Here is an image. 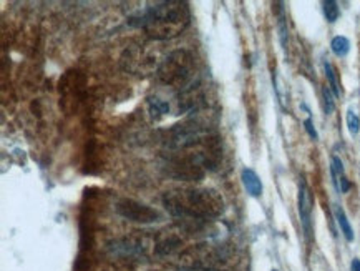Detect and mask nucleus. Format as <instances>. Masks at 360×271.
<instances>
[{"instance_id":"nucleus-1","label":"nucleus","mask_w":360,"mask_h":271,"mask_svg":"<svg viewBox=\"0 0 360 271\" xmlns=\"http://www.w3.org/2000/svg\"><path fill=\"white\" fill-rule=\"evenodd\" d=\"M191 22V12L186 2L166 0L151 4L128 18V25L143 29L153 40H168L186 30Z\"/></svg>"},{"instance_id":"nucleus-2","label":"nucleus","mask_w":360,"mask_h":271,"mask_svg":"<svg viewBox=\"0 0 360 271\" xmlns=\"http://www.w3.org/2000/svg\"><path fill=\"white\" fill-rule=\"evenodd\" d=\"M163 205L172 217L184 222L207 223L224 213V198L213 188H174L165 191Z\"/></svg>"},{"instance_id":"nucleus-3","label":"nucleus","mask_w":360,"mask_h":271,"mask_svg":"<svg viewBox=\"0 0 360 271\" xmlns=\"http://www.w3.org/2000/svg\"><path fill=\"white\" fill-rule=\"evenodd\" d=\"M196 62L188 50H174L161 61L156 68V77L161 84L178 89L179 94L195 87Z\"/></svg>"},{"instance_id":"nucleus-4","label":"nucleus","mask_w":360,"mask_h":271,"mask_svg":"<svg viewBox=\"0 0 360 271\" xmlns=\"http://www.w3.org/2000/svg\"><path fill=\"white\" fill-rule=\"evenodd\" d=\"M163 172L169 178L179 182H200L206 175V167L200 153H186V151H169L161 165Z\"/></svg>"},{"instance_id":"nucleus-5","label":"nucleus","mask_w":360,"mask_h":271,"mask_svg":"<svg viewBox=\"0 0 360 271\" xmlns=\"http://www.w3.org/2000/svg\"><path fill=\"white\" fill-rule=\"evenodd\" d=\"M85 77L83 73L77 70L67 72L65 75L60 79V105L67 113L75 112L83 102V94H85Z\"/></svg>"},{"instance_id":"nucleus-6","label":"nucleus","mask_w":360,"mask_h":271,"mask_svg":"<svg viewBox=\"0 0 360 271\" xmlns=\"http://www.w3.org/2000/svg\"><path fill=\"white\" fill-rule=\"evenodd\" d=\"M117 213L120 217L128 220L133 223H141V225H151L158 223L161 220V215L158 210L151 208L140 201L131 200V198H122L118 200L117 206H115Z\"/></svg>"},{"instance_id":"nucleus-7","label":"nucleus","mask_w":360,"mask_h":271,"mask_svg":"<svg viewBox=\"0 0 360 271\" xmlns=\"http://www.w3.org/2000/svg\"><path fill=\"white\" fill-rule=\"evenodd\" d=\"M108 250L112 251L113 256L123 260H141L146 258L148 245L141 238H120L113 240L108 245Z\"/></svg>"},{"instance_id":"nucleus-8","label":"nucleus","mask_w":360,"mask_h":271,"mask_svg":"<svg viewBox=\"0 0 360 271\" xmlns=\"http://www.w3.org/2000/svg\"><path fill=\"white\" fill-rule=\"evenodd\" d=\"M153 57L143 52L141 47H131L124 50L122 55V67L127 72L135 73V75H141V73H146L153 67Z\"/></svg>"},{"instance_id":"nucleus-9","label":"nucleus","mask_w":360,"mask_h":271,"mask_svg":"<svg viewBox=\"0 0 360 271\" xmlns=\"http://www.w3.org/2000/svg\"><path fill=\"white\" fill-rule=\"evenodd\" d=\"M312 193L311 188L307 187L306 182H301L299 185V217H301V225L304 233L307 238L312 237Z\"/></svg>"},{"instance_id":"nucleus-10","label":"nucleus","mask_w":360,"mask_h":271,"mask_svg":"<svg viewBox=\"0 0 360 271\" xmlns=\"http://www.w3.org/2000/svg\"><path fill=\"white\" fill-rule=\"evenodd\" d=\"M181 238L176 235H168L165 238H160L158 241H155L153 245V251L156 256H172L176 253V251L181 250Z\"/></svg>"},{"instance_id":"nucleus-11","label":"nucleus","mask_w":360,"mask_h":271,"mask_svg":"<svg viewBox=\"0 0 360 271\" xmlns=\"http://www.w3.org/2000/svg\"><path fill=\"white\" fill-rule=\"evenodd\" d=\"M241 180H243L244 188H246V191L251 196H254V198H257V196L262 195V182L254 170L244 168L241 173Z\"/></svg>"},{"instance_id":"nucleus-12","label":"nucleus","mask_w":360,"mask_h":271,"mask_svg":"<svg viewBox=\"0 0 360 271\" xmlns=\"http://www.w3.org/2000/svg\"><path fill=\"white\" fill-rule=\"evenodd\" d=\"M148 108H150V113L153 118H160L169 113V103L166 100L158 99V96H150L148 99Z\"/></svg>"},{"instance_id":"nucleus-13","label":"nucleus","mask_w":360,"mask_h":271,"mask_svg":"<svg viewBox=\"0 0 360 271\" xmlns=\"http://www.w3.org/2000/svg\"><path fill=\"white\" fill-rule=\"evenodd\" d=\"M330 175H332V182H334L335 190L340 193V180L345 177V170H344V163L339 157H332V163H330Z\"/></svg>"},{"instance_id":"nucleus-14","label":"nucleus","mask_w":360,"mask_h":271,"mask_svg":"<svg viewBox=\"0 0 360 271\" xmlns=\"http://www.w3.org/2000/svg\"><path fill=\"white\" fill-rule=\"evenodd\" d=\"M335 218H337V223H339L340 229H342L345 240L352 241L354 240V229H352V227H350L347 215H345V211L340 208V206H335Z\"/></svg>"},{"instance_id":"nucleus-15","label":"nucleus","mask_w":360,"mask_h":271,"mask_svg":"<svg viewBox=\"0 0 360 271\" xmlns=\"http://www.w3.org/2000/svg\"><path fill=\"white\" fill-rule=\"evenodd\" d=\"M330 49L332 52H334L337 57H345L350 52V42L347 37L344 35H337L332 39L330 42Z\"/></svg>"},{"instance_id":"nucleus-16","label":"nucleus","mask_w":360,"mask_h":271,"mask_svg":"<svg viewBox=\"0 0 360 271\" xmlns=\"http://www.w3.org/2000/svg\"><path fill=\"white\" fill-rule=\"evenodd\" d=\"M278 30H279V39H281V45L283 49H288V39H289V32H288V24H285V15H284V8L283 4H279V17H278Z\"/></svg>"},{"instance_id":"nucleus-17","label":"nucleus","mask_w":360,"mask_h":271,"mask_svg":"<svg viewBox=\"0 0 360 271\" xmlns=\"http://www.w3.org/2000/svg\"><path fill=\"white\" fill-rule=\"evenodd\" d=\"M324 72L327 77V82H329V89L332 90V94L337 96H340V87H339V80H337V75L334 72V67L330 65L329 62H324Z\"/></svg>"},{"instance_id":"nucleus-18","label":"nucleus","mask_w":360,"mask_h":271,"mask_svg":"<svg viewBox=\"0 0 360 271\" xmlns=\"http://www.w3.org/2000/svg\"><path fill=\"white\" fill-rule=\"evenodd\" d=\"M322 7H324V15L327 18V22L334 24L340 15V8L337 6V2H334V0H326V2L322 4Z\"/></svg>"},{"instance_id":"nucleus-19","label":"nucleus","mask_w":360,"mask_h":271,"mask_svg":"<svg viewBox=\"0 0 360 271\" xmlns=\"http://www.w3.org/2000/svg\"><path fill=\"white\" fill-rule=\"evenodd\" d=\"M345 122H347V128H349L350 135L357 137L359 132H360V118L352 108L347 110V115H345Z\"/></svg>"},{"instance_id":"nucleus-20","label":"nucleus","mask_w":360,"mask_h":271,"mask_svg":"<svg viewBox=\"0 0 360 271\" xmlns=\"http://www.w3.org/2000/svg\"><path fill=\"white\" fill-rule=\"evenodd\" d=\"M322 96H324V110L327 115H330L332 112L335 110V95L332 94V90L329 89V87H324L322 89Z\"/></svg>"},{"instance_id":"nucleus-21","label":"nucleus","mask_w":360,"mask_h":271,"mask_svg":"<svg viewBox=\"0 0 360 271\" xmlns=\"http://www.w3.org/2000/svg\"><path fill=\"white\" fill-rule=\"evenodd\" d=\"M304 128H306V132L309 133V137H311L312 140H317V139H319V133H317L316 127H314V122H312V118H311V117H309V118H306V120H304Z\"/></svg>"},{"instance_id":"nucleus-22","label":"nucleus","mask_w":360,"mask_h":271,"mask_svg":"<svg viewBox=\"0 0 360 271\" xmlns=\"http://www.w3.org/2000/svg\"><path fill=\"white\" fill-rule=\"evenodd\" d=\"M176 271H221V270H207V268H191V266H183Z\"/></svg>"},{"instance_id":"nucleus-23","label":"nucleus","mask_w":360,"mask_h":271,"mask_svg":"<svg viewBox=\"0 0 360 271\" xmlns=\"http://www.w3.org/2000/svg\"><path fill=\"white\" fill-rule=\"evenodd\" d=\"M350 271H360V260L354 258L352 263H350Z\"/></svg>"}]
</instances>
